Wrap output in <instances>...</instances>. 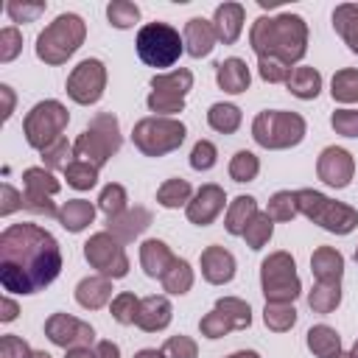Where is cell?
I'll list each match as a JSON object with an SVG mask.
<instances>
[{"label": "cell", "instance_id": "obj_7", "mask_svg": "<svg viewBox=\"0 0 358 358\" xmlns=\"http://www.w3.org/2000/svg\"><path fill=\"white\" fill-rule=\"evenodd\" d=\"M185 123L176 117H143L131 129V143L145 154V157H165L176 151L185 143Z\"/></svg>", "mask_w": 358, "mask_h": 358}, {"label": "cell", "instance_id": "obj_22", "mask_svg": "<svg viewBox=\"0 0 358 358\" xmlns=\"http://www.w3.org/2000/svg\"><path fill=\"white\" fill-rule=\"evenodd\" d=\"M173 260H176V257H173V252L168 249L165 241H159V238H148V241L140 243V266H143V271H145L148 277L162 280L165 271L173 266Z\"/></svg>", "mask_w": 358, "mask_h": 358}, {"label": "cell", "instance_id": "obj_58", "mask_svg": "<svg viewBox=\"0 0 358 358\" xmlns=\"http://www.w3.org/2000/svg\"><path fill=\"white\" fill-rule=\"evenodd\" d=\"M64 358H98V352L90 347H73V350H67Z\"/></svg>", "mask_w": 358, "mask_h": 358}, {"label": "cell", "instance_id": "obj_61", "mask_svg": "<svg viewBox=\"0 0 358 358\" xmlns=\"http://www.w3.org/2000/svg\"><path fill=\"white\" fill-rule=\"evenodd\" d=\"M336 358H358V341L352 344V350H350V352H338Z\"/></svg>", "mask_w": 358, "mask_h": 358}, {"label": "cell", "instance_id": "obj_49", "mask_svg": "<svg viewBox=\"0 0 358 358\" xmlns=\"http://www.w3.org/2000/svg\"><path fill=\"white\" fill-rule=\"evenodd\" d=\"M330 126L341 137H358V109H336L330 115Z\"/></svg>", "mask_w": 358, "mask_h": 358}, {"label": "cell", "instance_id": "obj_26", "mask_svg": "<svg viewBox=\"0 0 358 358\" xmlns=\"http://www.w3.org/2000/svg\"><path fill=\"white\" fill-rule=\"evenodd\" d=\"M190 90H193V73L187 67H176L171 73H159L151 78V92H159V95H168L176 101H185V95Z\"/></svg>", "mask_w": 358, "mask_h": 358}, {"label": "cell", "instance_id": "obj_44", "mask_svg": "<svg viewBox=\"0 0 358 358\" xmlns=\"http://www.w3.org/2000/svg\"><path fill=\"white\" fill-rule=\"evenodd\" d=\"M137 310H140V299L131 291H120L109 305V313H112V319L117 324H134L137 322Z\"/></svg>", "mask_w": 358, "mask_h": 358}, {"label": "cell", "instance_id": "obj_23", "mask_svg": "<svg viewBox=\"0 0 358 358\" xmlns=\"http://www.w3.org/2000/svg\"><path fill=\"white\" fill-rule=\"evenodd\" d=\"M215 81H218V87H221L224 92L238 95V92H246V90H249L252 73H249V67H246L243 59L229 56V59H224V62L215 64Z\"/></svg>", "mask_w": 358, "mask_h": 358}, {"label": "cell", "instance_id": "obj_51", "mask_svg": "<svg viewBox=\"0 0 358 358\" xmlns=\"http://www.w3.org/2000/svg\"><path fill=\"white\" fill-rule=\"evenodd\" d=\"M257 73L268 84H285L288 76H291V67L277 62V59H257Z\"/></svg>", "mask_w": 358, "mask_h": 358}, {"label": "cell", "instance_id": "obj_4", "mask_svg": "<svg viewBox=\"0 0 358 358\" xmlns=\"http://www.w3.org/2000/svg\"><path fill=\"white\" fill-rule=\"evenodd\" d=\"M87 25L78 14H59L39 36H36V56L45 64H64L84 42Z\"/></svg>", "mask_w": 358, "mask_h": 358}, {"label": "cell", "instance_id": "obj_2", "mask_svg": "<svg viewBox=\"0 0 358 358\" xmlns=\"http://www.w3.org/2000/svg\"><path fill=\"white\" fill-rule=\"evenodd\" d=\"M249 45L257 59H277L291 67L308 53V25L299 14L257 17L249 31Z\"/></svg>", "mask_w": 358, "mask_h": 358}, {"label": "cell", "instance_id": "obj_17", "mask_svg": "<svg viewBox=\"0 0 358 358\" xmlns=\"http://www.w3.org/2000/svg\"><path fill=\"white\" fill-rule=\"evenodd\" d=\"M151 221H154L151 210L134 204V207H129L126 213H120V215H115V218H106V232H109L112 238H117L120 243H131L137 235H143V232L151 227Z\"/></svg>", "mask_w": 358, "mask_h": 358}, {"label": "cell", "instance_id": "obj_8", "mask_svg": "<svg viewBox=\"0 0 358 358\" xmlns=\"http://www.w3.org/2000/svg\"><path fill=\"white\" fill-rule=\"evenodd\" d=\"M137 56L148 67H171L185 50V39L168 22H148L137 31Z\"/></svg>", "mask_w": 358, "mask_h": 358}, {"label": "cell", "instance_id": "obj_20", "mask_svg": "<svg viewBox=\"0 0 358 358\" xmlns=\"http://www.w3.org/2000/svg\"><path fill=\"white\" fill-rule=\"evenodd\" d=\"M185 50L193 56V59H201V56H210V50L215 48L218 36H215V28H213V20H204V17H193L185 22Z\"/></svg>", "mask_w": 358, "mask_h": 358}, {"label": "cell", "instance_id": "obj_48", "mask_svg": "<svg viewBox=\"0 0 358 358\" xmlns=\"http://www.w3.org/2000/svg\"><path fill=\"white\" fill-rule=\"evenodd\" d=\"M218 159V148L210 143V140H199L190 151V168L193 171H210Z\"/></svg>", "mask_w": 358, "mask_h": 358}, {"label": "cell", "instance_id": "obj_31", "mask_svg": "<svg viewBox=\"0 0 358 358\" xmlns=\"http://www.w3.org/2000/svg\"><path fill=\"white\" fill-rule=\"evenodd\" d=\"M308 350L316 358H336L341 352V336L330 324H316L308 330Z\"/></svg>", "mask_w": 358, "mask_h": 358}, {"label": "cell", "instance_id": "obj_29", "mask_svg": "<svg viewBox=\"0 0 358 358\" xmlns=\"http://www.w3.org/2000/svg\"><path fill=\"white\" fill-rule=\"evenodd\" d=\"M288 92L294 98H302V101H313L319 92H322V76L316 67H294L288 81H285Z\"/></svg>", "mask_w": 358, "mask_h": 358}, {"label": "cell", "instance_id": "obj_53", "mask_svg": "<svg viewBox=\"0 0 358 358\" xmlns=\"http://www.w3.org/2000/svg\"><path fill=\"white\" fill-rule=\"evenodd\" d=\"M6 11L14 22H31L34 17H39L45 11V3H8Z\"/></svg>", "mask_w": 358, "mask_h": 358}, {"label": "cell", "instance_id": "obj_21", "mask_svg": "<svg viewBox=\"0 0 358 358\" xmlns=\"http://www.w3.org/2000/svg\"><path fill=\"white\" fill-rule=\"evenodd\" d=\"M243 17H246V11L241 3H221L213 14V28H215L218 42L235 45L241 31H243Z\"/></svg>", "mask_w": 358, "mask_h": 358}, {"label": "cell", "instance_id": "obj_30", "mask_svg": "<svg viewBox=\"0 0 358 358\" xmlns=\"http://www.w3.org/2000/svg\"><path fill=\"white\" fill-rule=\"evenodd\" d=\"M333 28L347 42V48L352 53H358V6L355 3L336 6V11H333Z\"/></svg>", "mask_w": 358, "mask_h": 358}, {"label": "cell", "instance_id": "obj_27", "mask_svg": "<svg viewBox=\"0 0 358 358\" xmlns=\"http://www.w3.org/2000/svg\"><path fill=\"white\" fill-rule=\"evenodd\" d=\"M95 218V204L87 201V199H70L59 207V224L67 229V232H81L92 224Z\"/></svg>", "mask_w": 358, "mask_h": 358}, {"label": "cell", "instance_id": "obj_9", "mask_svg": "<svg viewBox=\"0 0 358 358\" xmlns=\"http://www.w3.org/2000/svg\"><path fill=\"white\" fill-rule=\"evenodd\" d=\"M70 123V112L59 101H39L22 120V131L31 148L45 151L56 140H62V131Z\"/></svg>", "mask_w": 358, "mask_h": 358}, {"label": "cell", "instance_id": "obj_14", "mask_svg": "<svg viewBox=\"0 0 358 358\" xmlns=\"http://www.w3.org/2000/svg\"><path fill=\"white\" fill-rule=\"evenodd\" d=\"M45 336L50 338V344L62 347V350H73V347H90L95 341V330L92 324L70 316V313H53L45 322Z\"/></svg>", "mask_w": 358, "mask_h": 358}, {"label": "cell", "instance_id": "obj_12", "mask_svg": "<svg viewBox=\"0 0 358 358\" xmlns=\"http://www.w3.org/2000/svg\"><path fill=\"white\" fill-rule=\"evenodd\" d=\"M252 324V308L249 302L238 296H221L215 308L199 322V330L204 338H221L229 330H246Z\"/></svg>", "mask_w": 358, "mask_h": 358}, {"label": "cell", "instance_id": "obj_34", "mask_svg": "<svg viewBox=\"0 0 358 358\" xmlns=\"http://www.w3.org/2000/svg\"><path fill=\"white\" fill-rule=\"evenodd\" d=\"M22 185H25V193H34V196H56L62 187L59 179L48 168H25Z\"/></svg>", "mask_w": 358, "mask_h": 358}, {"label": "cell", "instance_id": "obj_32", "mask_svg": "<svg viewBox=\"0 0 358 358\" xmlns=\"http://www.w3.org/2000/svg\"><path fill=\"white\" fill-rule=\"evenodd\" d=\"M193 199V187H190V182L187 179H165L162 185H159V190H157V201L162 204V207H168V210H176V207H187V201Z\"/></svg>", "mask_w": 358, "mask_h": 358}, {"label": "cell", "instance_id": "obj_38", "mask_svg": "<svg viewBox=\"0 0 358 358\" xmlns=\"http://www.w3.org/2000/svg\"><path fill=\"white\" fill-rule=\"evenodd\" d=\"M330 95L338 103H355L358 101V70H352V67L338 70L330 81Z\"/></svg>", "mask_w": 358, "mask_h": 358}, {"label": "cell", "instance_id": "obj_36", "mask_svg": "<svg viewBox=\"0 0 358 358\" xmlns=\"http://www.w3.org/2000/svg\"><path fill=\"white\" fill-rule=\"evenodd\" d=\"M207 123L221 134H235L241 126V109L235 103H213L207 112Z\"/></svg>", "mask_w": 358, "mask_h": 358}, {"label": "cell", "instance_id": "obj_28", "mask_svg": "<svg viewBox=\"0 0 358 358\" xmlns=\"http://www.w3.org/2000/svg\"><path fill=\"white\" fill-rule=\"evenodd\" d=\"M257 213H260V210H257L255 196H235V199L229 201V210H227V218H224L227 232H229V235H241V238H243V232H246L249 221H252Z\"/></svg>", "mask_w": 358, "mask_h": 358}, {"label": "cell", "instance_id": "obj_33", "mask_svg": "<svg viewBox=\"0 0 358 358\" xmlns=\"http://www.w3.org/2000/svg\"><path fill=\"white\" fill-rule=\"evenodd\" d=\"M263 322L274 333H285L296 324V308L294 302H266L263 308Z\"/></svg>", "mask_w": 358, "mask_h": 358}, {"label": "cell", "instance_id": "obj_63", "mask_svg": "<svg viewBox=\"0 0 358 358\" xmlns=\"http://www.w3.org/2000/svg\"><path fill=\"white\" fill-rule=\"evenodd\" d=\"M355 260H358V249H355Z\"/></svg>", "mask_w": 358, "mask_h": 358}, {"label": "cell", "instance_id": "obj_25", "mask_svg": "<svg viewBox=\"0 0 358 358\" xmlns=\"http://www.w3.org/2000/svg\"><path fill=\"white\" fill-rule=\"evenodd\" d=\"M310 271L316 277V282H341V274H344V257L338 249L333 246H319L313 255H310Z\"/></svg>", "mask_w": 358, "mask_h": 358}, {"label": "cell", "instance_id": "obj_55", "mask_svg": "<svg viewBox=\"0 0 358 358\" xmlns=\"http://www.w3.org/2000/svg\"><path fill=\"white\" fill-rule=\"evenodd\" d=\"M17 313H20L17 302H14V299H8V296H3V299H0V322H14V319H17Z\"/></svg>", "mask_w": 358, "mask_h": 358}, {"label": "cell", "instance_id": "obj_54", "mask_svg": "<svg viewBox=\"0 0 358 358\" xmlns=\"http://www.w3.org/2000/svg\"><path fill=\"white\" fill-rule=\"evenodd\" d=\"M22 207V193H17L8 182L0 187V215L6 218V215H11L14 210H20Z\"/></svg>", "mask_w": 358, "mask_h": 358}, {"label": "cell", "instance_id": "obj_43", "mask_svg": "<svg viewBox=\"0 0 358 358\" xmlns=\"http://www.w3.org/2000/svg\"><path fill=\"white\" fill-rule=\"evenodd\" d=\"M271 232H274V221L268 218V213H257V215L249 221V227H246V232H243V241H246L249 249H263V246L268 243Z\"/></svg>", "mask_w": 358, "mask_h": 358}, {"label": "cell", "instance_id": "obj_50", "mask_svg": "<svg viewBox=\"0 0 358 358\" xmlns=\"http://www.w3.org/2000/svg\"><path fill=\"white\" fill-rule=\"evenodd\" d=\"M20 50H22V34H20L17 28H11V25L3 28V31H0V62H3V64L14 62Z\"/></svg>", "mask_w": 358, "mask_h": 358}, {"label": "cell", "instance_id": "obj_13", "mask_svg": "<svg viewBox=\"0 0 358 358\" xmlns=\"http://www.w3.org/2000/svg\"><path fill=\"white\" fill-rule=\"evenodd\" d=\"M103 90H106V67L101 59H84L67 76V95L81 106L98 103Z\"/></svg>", "mask_w": 358, "mask_h": 358}, {"label": "cell", "instance_id": "obj_62", "mask_svg": "<svg viewBox=\"0 0 358 358\" xmlns=\"http://www.w3.org/2000/svg\"><path fill=\"white\" fill-rule=\"evenodd\" d=\"M31 358H50V352H45V350H36V352H31Z\"/></svg>", "mask_w": 358, "mask_h": 358}, {"label": "cell", "instance_id": "obj_42", "mask_svg": "<svg viewBox=\"0 0 358 358\" xmlns=\"http://www.w3.org/2000/svg\"><path fill=\"white\" fill-rule=\"evenodd\" d=\"M257 173H260V159L252 154V151H238L232 159H229V176H232V182H252V179H257Z\"/></svg>", "mask_w": 358, "mask_h": 358}, {"label": "cell", "instance_id": "obj_3", "mask_svg": "<svg viewBox=\"0 0 358 358\" xmlns=\"http://www.w3.org/2000/svg\"><path fill=\"white\" fill-rule=\"evenodd\" d=\"M123 145V137H120V123L112 112H98L90 126L76 137L73 143V157L78 162H87L92 168H103L109 162L112 154H117Z\"/></svg>", "mask_w": 358, "mask_h": 358}, {"label": "cell", "instance_id": "obj_35", "mask_svg": "<svg viewBox=\"0 0 358 358\" xmlns=\"http://www.w3.org/2000/svg\"><path fill=\"white\" fill-rule=\"evenodd\" d=\"M159 282H162V288H165L168 294H176V296L187 294V291L193 288V268H190V263L182 260V257H176L173 266L165 271V277H162Z\"/></svg>", "mask_w": 358, "mask_h": 358}, {"label": "cell", "instance_id": "obj_15", "mask_svg": "<svg viewBox=\"0 0 358 358\" xmlns=\"http://www.w3.org/2000/svg\"><path fill=\"white\" fill-rule=\"evenodd\" d=\"M316 173L324 185L341 190L352 182V173H355V159L347 148H338V145H327L319 159H316Z\"/></svg>", "mask_w": 358, "mask_h": 358}, {"label": "cell", "instance_id": "obj_1", "mask_svg": "<svg viewBox=\"0 0 358 358\" xmlns=\"http://www.w3.org/2000/svg\"><path fill=\"white\" fill-rule=\"evenodd\" d=\"M62 271L56 238L39 224H11L0 232V285L11 294H36Z\"/></svg>", "mask_w": 358, "mask_h": 358}, {"label": "cell", "instance_id": "obj_18", "mask_svg": "<svg viewBox=\"0 0 358 358\" xmlns=\"http://www.w3.org/2000/svg\"><path fill=\"white\" fill-rule=\"evenodd\" d=\"M173 319V308L168 302V296L162 294H151L145 299H140V310H137V327L145 330V333H157V330H165Z\"/></svg>", "mask_w": 358, "mask_h": 358}, {"label": "cell", "instance_id": "obj_39", "mask_svg": "<svg viewBox=\"0 0 358 358\" xmlns=\"http://www.w3.org/2000/svg\"><path fill=\"white\" fill-rule=\"evenodd\" d=\"M266 213H268L271 221H291V218H296V215H299L296 190H277V193L268 199Z\"/></svg>", "mask_w": 358, "mask_h": 358}, {"label": "cell", "instance_id": "obj_56", "mask_svg": "<svg viewBox=\"0 0 358 358\" xmlns=\"http://www.w3.org/2000/svg\"><path fill=\"white\" fill-rule=\"evenodd\" d=\"M0 98H3V120H8L14 112V92L8 84H0Z\"/></svg>", "mask_w": 358, "mask_h": 358}, {"label": "cell", "instance_id": "obj_11", "mask_svg": "<svg viewBox=\"0 0 358 358\" xmlns=\"http://www.w3.org/2000/svg\"><path fill=\"white\" fill-rule=\"evenodd\" d=\"M84 257L98 274H103L109 280H120L129 274V257L123 252V243L117 238H112L106 229L90 235V241L84 243Z\"/></svg>", "mask_w": 358, "mask_h": 358}, {"label": "cell", "instance_id": "obj_60", "mask_svg": "<svg viewBox=\"0 0 358 358\" xmlns=\"http://www.w3.org/2000/svg\"><path fill=\"white\" fill-rule=\"evenodd\" d=\"M227 358H260L255 350H238V352H232V355H227Z\"/></svg>", "mask_w": 358, "mask_h": 358}, {"label": "cell", "instance_id": "obj_5", "mask_svg": "<svg viewBox=\"0 0 358 358\" xmlns=\"http://www.w3.org/2000/svg\"><path fill=\"white\" fill-rule=\"evenodd\" d=\"M296 207L305 218H310L313 224H319L322 229L333 232V235H350L358 227V210L344 204V201H333L319 190L302 187L296 190Z\"/></svg>", "mask_w": 358, "mask_h": 358}, {"label": "cell", "instance_id": "obj_45", "mask_svg": "<svg viewBox=\"0 0 358 358\" xmlns=\"http://www.w3.org/2000/svg\"><path fill=\"white\" fill-rule=\"evenodd\" d=\"M64 179H67V185L76 187V190H90V187H95V182H98V168L73 159V162L67 165V171H64Z\"/></svg>", "mask_w": 358, "mask_h": 358}, {"label": "cell", "instance_id": "obj_6", "mask_svg": "<svg viewBox=\"0 0 358 358\" xmlns=\"http://www.w3.org/2000/svg\"><path fill=\"white\" fill-rule=\"evenodd\" d=\"M305 117L285 109H266L252 120V137L268 151H282L299 145L305 137Z\"/></svg>", "mask_w": 358, "mask_h": 358}, {"label": "cell", "instance_id": "obj_19", "mask_svg": "<svg viewBox=\"0 0 358 358\" xmlns=\"http://www.w3.org/2000/svg\"><path fill=\"white\" fill-rule=\"evenodd\" d=\"M201 277L213 285H224L235 277V257L224 246H207L201 252Z\"/></svg>", "mask_w": 358, "mask_h": 358}, {"label": "cell", "instance_id": "obj_52", "mask_svg": "<svg viewBox=\"0 0 358 358\" xmlns=\"http://www.w3.org/2000/svg\"><path fill=\"white\" fill-rule=\"evenodd\" d=\"M31 347H28V341L25 338H20V336H3L0 338V358H31Z\"/></svg>", "mask_w": 358, "mask_h": 358}, {"label": "cell", "instance_id": "obj_40", "mask_svg": "<svg viewBox=\"0 0 358 358\" xmlns=\"http://www.w3.org/2000/svg\"><path fill=\"white\" fill-rule=\"evenodd\" d=\"M129 196H126V187L123 185H106L103 190H101V196H98V210L106 215V218H115V215H120V213H126L129 210Z\"/></svg>", "mask_w": 358, "mask_h": 358}, {"label": "cell", "instance_id": "obj_37", "mask_svg": "<svg viewBox=\"0 0 358 358\" xmlns=\"http://www.w3.org/2000/svg\"><path fill=\"white\" fill-rule=\"evenodd\" d=\"M341 302V282H316L313 291L308 294V305L313 313H330Z\"/></svg>", "mask_w": 358, "mask_h": 358}, {"label": "cell", "instance_id": "obj_47", "mask_svg": "<svg viewBox=\"0 0 358 358\" xmlns=\"http://www.w3.org/2000/svg\"><path fill=\"white\" fill-rule=\"evenodd\" d=\"M162 355L165 358H199V347L190 336H171L162 344Z\"/></svg>", "mask_w": 358, "mask_h": 358}, {"label": "cell", "instance_id": "obj_16", "mask_svg": "<svg viewBox=\"0 0 358 358\" xmlns=\"http://www.w3.org/2000/svg\"><path fill=\"white\" fill-rule=\"evenodd\" d=\"M224 201H227V193H224L221 185H213V182L201 185L193 193V199L187 201V210H185L187 213V221L196 224V227L213 224L218 218V213L224 210Z\"/></svg>", "mask_w": 358, "mask_h": 358}, {"label": "cell", "instance_id": "obj_10", "mask_svg": "<svg viewBox=\"0 0 358 358\" xmlns=\"http://www.w3.org/2000/svg\"><path fill=\"white\" fill-rule=\"evenodd\" d=\"M260 288L266 302H294L302 294L296 263L288 252H271L260 263Z\"/></svg>", "mask_w": 358, "mask_h": 358}, {"label": "cell", "instance_id": "obj_24", "mask_svg": "<svg viewBox=\"0 0 358 358\" xmlns=\"http://www.w3.org/2000/svg\"><path fill=\"white\" fill-rule=\"evenodd\" d=\"M112 299V280L103 277V274H92V277H84L78 285H76V302L87 310H98L103 308L106 302Z\"/></svg>", "mask_w": 358, "mask_h": 358}, {"label": "cell", "instance_id": "obj_59", "mask_svg": "<svg viewBox=\"0 0 358 358\" xmlns=\"http://www.w3.org/2000/svg\"><path fill=\"white\" fill-rule=\"evenodd\" d=\"M134 358H165V355H162V350H140Z\"/></svg>", "mask_w": 358, "mask_h": 358}, {"label": "cell", "instance_id": "obj_57", "mask_svg": "<svg viewBox=\"0 0 358 358\" xmlns=\"http://www.w3.org/2000/svg\"><path fill=\"white\" fill-rule=\"evenodd\" d=\"M95 352H98V358H120V347H117L115 341H109V338L98 341Z\"/></svg>", "mask_w": 358, "mask_h": 358}, {"label": "cell", "instance_id": "obj_46", "mask_svg": "<svg viewBox=\"0 0 358 358\" xmlns=\"http://www.w3.org/2000/svg\"><path fill=\"white\" fill-rule=\"evenodd\" d=\"M73 159H76V157H73V145H70L64 137L56 140L50 148L42 151V162H45L48 171H67V165H70Z\"/></svg>", "mask_w": 358, "mask_h": 358}, {"label": "cell", "instance_id": "obj_41", "mask_svg": "<svg viewBox=\"0 0 358 358\" xmlns=\"http://www.w3.org/2000/svg\"><path fill=\"white\" fill-rule=\"evenodd\" d=\"M106 20H109V25L126 31V28H131L140 20V6L129 3V0H112L106 6Z\"/></svg>", "mask_w": 358, "mask_h": 358}]
</instances>
